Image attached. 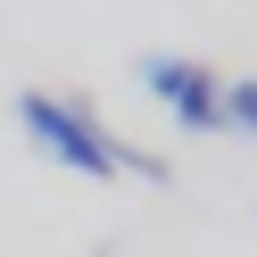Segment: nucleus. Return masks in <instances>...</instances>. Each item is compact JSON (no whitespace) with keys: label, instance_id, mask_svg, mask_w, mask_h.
<instances>
[{"label":"nucleus","instance_id":"obj_1","mask_svg":"<svg viewBox=\"0 0 257 257\" xmlns=\"http://www.w3.org/2000/svg\"><path fill=\"white\" fill-rule=\"evenodd\" d=\"M17 124L42 141V150L58 158V166H75V174H91V183H108V174H124V150L100 133V124L83 116V108H67V100H50V91H25L17 100Z\"/></svg>","mask_w":257,"mask_h":257},{"label":"nucleus","instance_id":"obj_2","mask_svg":"<svg viewBox=\"0 0 257 257\" xmlns=\"http://www.w3.org/2000/svg\"><path fill=\"white\" fill-rule=\"evenodd\" d=\"M141 83H150L183 124H199V133H207V124H224V91H216V75L191 67V58H150V67H141Z\"/></svg>","mask_w":257,"mask_h":257},{"label":"nucleus","instance_id":"obj_3","mask_svg":"<svg viewBox=\"0 0 257 257\" xmlns=\"http://www.w3.org/2000/svg\"><path fill=\"white\" fill-rule=\"evenodd\" d=\"M224 116H232V124H249V133H257V83H232V91H224Z\"/></svg>","mask_w":257,"mask_h":257}]
</instances>
